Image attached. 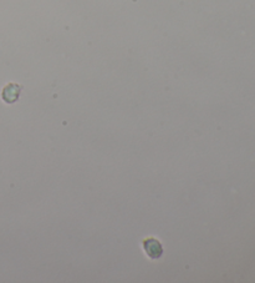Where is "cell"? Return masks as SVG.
<instances>
[{
	"label": "cell",
	"instance_id": "cell-1",
	"mask_svg": "<svg viewBox=\"0 0 255 283\" xmlns=\"http://www.w3.org/2000/svg\"><path fill=\"white\" fill-rule=\"evenodd\" d=\"M142 246L148 257L151 260H158L161 259V256L163 254V247L162 243L155 237H148L146 240L142 241Z\"/></svg>",
	"mask_w": 255,
	"mask_h": 283
},
{
	"label": "cell",
	"instance_id": "cell-2",
	"mask_svg": "<svg viewBox=\"0 0 255 283\" xmlns=\"http://www.w3.org/2000/svg\"><path fill=\"white\" fill-rule=\"evenodd\" d=\"M22 90V86L15 83H9L3 88L2 99L3 101L7 104H14L19 100L20 92Z\"/></svg>",
	"mask_w": 255,
	"mask_h": 283
}]
</instances>
